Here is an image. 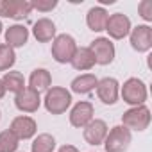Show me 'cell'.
Returning a JSON list of instances; mask_svg holds the SVG:
<instances>
[{"label": "cell", "mask_w": 152, "mask_h": 152, "mask_svg": "<svg viewBox=\"0 0 152 152\" xmlns=\"http://www.w3.org/2000/svg\"><path fill=\"white\" fill-rule=\"evenodd\" d=\"M107 124L102 120V118H93L84 129H83V136H84V141L90 143V145H102L106 136H107Z\"/></svg>", "instance_id": "14"}, {"label": "cell", "mask_w": 152, "mask_h": 152, "mask_svg": "<svg viewBox=\"0 0 152 152\" xmlns=\"http://www.w3.org/2000/svg\"><path fill=\"white\" fill-rule=\"evenodd\" d=\"M120 99L129 106H143L148 99V90L147 84L138 79V77H129L124 84H120Z\"/></svg>", "instance_id": "2"}, {"label": "cell", "mask_w": 152, "mask_h": 152, "mask_svg": "<svg viewBox=\"0 0 152 152\" xmlns=\"http://www.w3.org/2000/svg\"><path fill=\"white\" fill-rule=\"evenodd\" d=\"M4 32V23H2V20H0V34Z\"/></svg>", "instance_id": "29"}, {"label": "cell", "mask_w": 152, "mask_h": 152, "mask_svg": "<svg viewBox=\"0 0 152 152\" xmlns=\"http://www.w3.org/2000/svg\"><path fill=\"white\" fill-rule=\"evenodd\" d=\"M56 138L50 132H41L32 138L31 152H54L56 150Z\"/></svg>", "instance_id": "22"}, {"label": "cell", "mask_w": 152, "mask_h": 152, "mask_svg": "<svg viewBox=\"0 0 152 152\" xmlns=\"http://www.w3.org/2000/svg\"><path fill=\"white\" fill-rule=\"evenodd\" d=\"M15 107L20 113H27V115L36 113L41 107V95L31 88H23L20 93L15 95Z\"/></svg>", "instance_id": "13"}, {"label": "cell", "mask_w": 152, "mask_h": 152, "mask_svg": "<svg viewBox=\"0 0 152 152\" xmlns=\"http://www.w3.org/2000/svg\"><path fill=\"white\" fill-rule=\"evenodd\" d=\"M97 83H99V79H97L95 73H81L70 83V93L90 95L91 91H95Z\"/></svg>", "instance_id": "19"}, {"label": "cell", "mask_w": 152, "mask_h": 152, "mask_svg": "<svg viewBox=\"0 0 152 152\" xmlns=\"http://www.w3.org/2000/svg\"><path fill=\"white\" fill-rule=\"evenodd\" d=\"M41 104L50 115H64L72 107V93L63 86H50L41 99Z\"/></svg>", "instance_id": "1"}, {"label": "cell", "mask_w": 152, "mask_h": 152, "mask_svg": "<svg viewBox=\"0 0 152 152\" xmlns=\"http://www.w3.org/2000/svg\"><path fill=\"white\" fill-rule=\"evenodd\" d=\"M138 15L145 22H152V2L150 0H141L138 4Z\"/></svg>", "instance_id": "26"}, {"label": "cell", "mask_w": 152, "mask_h": 152, "mask_svg": "<svg viewBox=\"0 0 152 152\" xmlns=\"http://www.w3.org/2000/svg\"><path fill=\"white\" fill-rule=\"evenodd\" d=\"M29 86L31 90H34L36 93H45L50 86H52V73L47 68H34L29 75Z\"/></svg>", "instance_id": "18"}, {"label": "cell", "mask_w": 152, "mask_h": 152, "mask_svg": "<svg viewBox=\"0 0 152 152\" xmlns=\"http://www.w3.org/2000/svg\"><path fill=\"white\" fill-rule=\"evenodd\" d=\"M32 36L36 38L38 43H50L57 36L56 23L50 18H39L32 25Z\"/></svg>", "instance_id": "16"}, {"label": "cell", "mask_w": 152, "mask_h": 152, "mask_svg": "<svg viewBox=\"0 0 152 152\" xmlns=\"http://www.w3.org/2000/svg\"><path fill=\"white\" fill-rule=\"evenodd\" d=\"M93 118H95V107L90 100H79L77 104H73L68 115L70 125L75 129H84Z\"/></svg>", "instance_id": "9"}, {"label": "cell", "mask_w": 152, "mask_h": 152, "mask_svg": "<svg viewBox=\"0 0 152 152\" xmlns=\"http://www.w3.org/2000/svg\"><path fill=\"white\" fill-rule=\"evenodd\" d=\"M0 120H2V111H0Z\"/></svg>", "instance_id": "30"}, {"label": "cell", "mask_w": 152, "mask_h": 152, "mask_svg": "<svg viewBox=\"0 0 152 152\" xmlns=\"http://www.w3.org/2000/svg\"><path fill=\"white\" fill-rule=\"evenodd\" d=\"M131 143H132V132L120 124L107 131V136L102 145L106 152H127Z\"/></svg>", "instance_id": "4"}, {"label": "cell", "mask_w": 152, "mask_h": 152, "mask_svg": "<svg viewBox=\"0 0 152 152\" xmlns=\"http://www.w3.org/2000/svg\"><path fill=\"white\" fill-rule=\"evenodd\" d=\"M6 93H7V91H6V88H4V83H2V79H0V100H2V99L6 97Z\"/></svg>", "instance_id": "28"}, {"label": "cell", "mask_w": 152, "mask_h": 152, "mask_svg": "<svg viewBox=\"0 0 152 152\" xmlns=\"http://www.w3.org/2000/svg\"><path fill=\"white\" fill-rule=\"evenodd\" d=\"M18 147L20 140L9 129H4L0 132V152H18Z\"/></svg>", "instance_id": "24"}, {"label": "cell", "mask_w": 152, "mask_h": 152, "mask_svg": "<svg viewBox=\"0 0 152 152\" xmlns=\"http://www.w3.org/2000/svg\"><path fill=\"white\" fill-rule=\"evenodd\" d=\"M127 38H129L131 48L138 54H147L152 48V27L147 23L132 27Z\"/></svg>", "instance_id": "7"}, {"label": "cell", "mask_w": 152, "mask_h": 152, "mask_svg": "<svg viewBox=\"0 0 152 152\" xmlns=\"http://www.w3.org/2000/svg\"><path fill=\"white\" fill-rule=\"evenodd\" d=\"M57 152H81L75 145H72V143H64V145H61L59 148H57Z\"/></svg>", "instance_id": "27"}, {"label": "cell", "mask_w": 152, "mask_h": 152, "mask_svg": "<svg viewBox=\"0 0 152 152\" xmlns=\"http://www.w3.org/2000/svg\"><path fill=\"white\" fill-rule=\"evenodd\" d=\"M15 63H16V52H15V48H11L6 43H0V72L6 73V72L13 70Z\"/></svg>", "instance_id": "23"}, {"label": "cell", "mask_w": 152, "mask_h": 152, "mask_svg": "<svg viewBox=\"0 0 152 152\" xmlns=\"http://www.w3.org/2000/svg\"><path fill=\"white\" fill-rule=\"evenodd\" d=\"M70 64H72L73 70H77V72H88L97 63H95V57H93L90 47H77V50H75Z\"/></svg>", "instance_id": "20"}, {"label": "cell", "mask_w": 152, "mask_h": 152, "mask_svg": "<svg viewBox=\"0 0 152 152\" xmlns=\"http://www.w3.org/2000/svg\"><path fill=\"white\" fill-rule=\"evenodd\" d=\"M32 4V11H39V13H50L52 9L57 7V0H31Z\"/></svg>", "instance_id": "25"}, {"label": "cell", "mask_w": 152, "mask_h": 152, "mask_svg": "<svg viewBox=\"0 0 152 152\" xmlns=\"http://www.w3.org/2000/svg\"><path fill=\"white\" fill-rule=\"evenodd\" d=\"M97 97L106 106H115L120 99V83L115 77H102L97 83Z\"/></svg>", "instance_id": "11"}, {"label": "cell", "mask_w": 152, "mask_h": 152, "mask_svg": "<svg viewBox=\"0 0 152 152\" xmlns=\"http://www.w3.org/2000/svg\"><path fill=\"white\" fill-rule=\"evenodd\" d=\"M2 83H4V88L6 91L9 93H20L23 88H27V83H25V77L22 72H16V70H9L4 73L2 77Z\"/></svg>", "instance_id": "21"}, {"label": "cell", "mask_w": 152, "mask_h": 152, "mask_svg": "<svg viewBox=\"0 0 152 152\" xmlns=\"http://www.w3.org/2000/svg\"><path fill=\"white\" fill-rule=\"evenodd\" d=\"M75 50H77V41H75V38L72 34H66V32L64 34H57L54 38L52 48H50L54 61L59 63V64L70 63L73 54H75Z\"/></svg>", "instance_id": "5"}, {"label": "cell", "mask_w": 152, "mask_h": 152, "mask_svg": "<svg viewBox=\"0 0 152 152\" xmlns=\"http://www.w3.org/2000/svg\"><path fill=\"white\" fill-rule=\"evenodd\" d=\"M29 36H31V32H29V29L25 27V25H22V23H15V25H9L7 29H6V32H4V38H6V45H9L11 48H22V47H25L27 45V41H29Z\"/></svg>", "instance_id": "15"}, {"label": "cell", "mask_w": 152, "mask_h": 152, "mask_svg": "<svg viewBox=\"0 0 152 152\" xmlns=\"http://www.w3.org/2000/svg\"><path fill=\"white\" fill-rule=\"evenodd\" d=\"M90 50L95 57V63L100 64V66H107L115 61L116 57V48H115V43L109 39V38H95L91 43H90Z\"/></svg>", "instance_id": "6"}, {"label": "cell", "mask_w": 152, "mask_h": 152, "mask_svg": "<svg viewBox=\"0 0 152 152\" xmlns=\"http://www.w3.org/2000/svg\"><path fill=\"white\" fill-rule=\"evenodd\" d=\"M150 120H152V115H150V109L143 104V106H134V107H129L127 111H124L122 115V125L125 129H129L131 132L136 131V132H143L148 129L150 125Z\"/></svg>", "instance_id": "3"}, {"label": "cell", "mask_w": 152, "mask_h": 152, "mask_svg": "<svg viewBox=\"0 0 152 152\" xmlns=\"http://www.w3.org/2000/svg\"><path fill=\"white\" fill-rule=\"evenodd\" d=\"M32 13L31 0H0V16L11 20H23Z\"/></svg>", "instance_id": "8"}, {"label": "cell", "mask_w": 152, "mask_h": 152, "mask_svg": "<svg viewBox=\"0 0 152 152\" xmlns=\"http://www.w3.org/2000/svg\"><path fill=\"white\" fill-rule=\"evenodd\" d=\"M9 131L22 141V140H32L36 134H38V124L32 116L29 115H20V116H15L11 125H9Z\"/></svg>", "instance_id": "12"}, {"label": "cell", "mask_w": 152, "mask_h": 152, "mask_svg": "<svg viewBox=\"0 0 152 152\" xmlns=\"http://www.w3.org/2000/svg\"><path fill=\"white\" fill-rule=\"evenodd\" d=\"M132 29V23H131V18L124 13H113L109 15L107 18V23H106V32L109 36V39H124L129 36Z\"/></svg>", "instance_id": "10"}, {"label": "cell", "mask_w": 152, "mask_h": 152, "mask_svg": "<svg viewBox=\"0 0 152 152\" xmlns=\"http://www.w3.org/2000/svg\"><path fill=\"white\" fill-rule=\"evenodd\" d=\"M107 18H109V13L104 6H93L86 13V25L93 32H102V31H106Z\"/></svg>", "instance_id": "17"}]
</instances>
